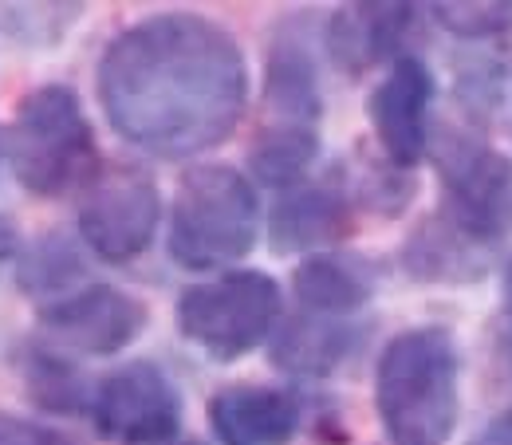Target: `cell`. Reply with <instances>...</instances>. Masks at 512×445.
Instances as JSON below:
<instances>
[{"mask_svg": "<svg viewBox=\"0 0 512 445\" xmlns=\"http://www.w3.org/2000/svg\"><path fill=\"white\" fill-rule=\"evenodd\" d=\"M99 103L130 146L190 158L221 146L245 115V56L217 20L162 12L130 24L99 60Z\"/></svg>", "mask_w": 512, "mask_h": 445, "instance_id": "6da1fadb", "label": "cell"}, {"mask_svg": "<svg viewBox=\"0 0 512 445\" xmlns=\"http://www.w3.org/2000/svg\"><path fill=\"white\" fill-rule=\"evenodd\" d=\"M375 406L390 445H446L457 426V343L446 327H410L386 343Z\"/></svg>", "mask_w": 512, "mask_h": 445, "instance_id": "7a4b0ae2", "label": "cell"}, {"mask_svg": "<svg viewBox=\"0 0 512 445\" xmlns=\"http://www.w3.org/2000/svg\"><path fill=\"white\" fill-rule=\"evenodd\" d=\"M8 166L16 182L36 197H64L95 182L99 146L79 95L64 83H44L24 95L8 127Z\"/></svg>", "mask_w": 512, "mask_h": 445, "instance_id": "3957f363", "label": "cell"}, {"mask_svg": "<svg viewBox=\"0 0 512 445\" xmlns=\"http://www.w3.org/2000/svg\"><path fill=\"white\" fill-rule=\"evenodd\" d=\"M260 205L245 174L233 166H193L178 182L170 213V256L193 268H225L253 253Z\"/></svg>", "mask_w": 512, "mask_h": 445, "instance_id": "277c9868", "label": "cell"}, {"mask_svg": "<svg viewBox=\"0 0 512 445\" xmlns=\"http://www.w3.org/2000/svg\"><path fill=\"white\" fill-rule=\"evenodd\" d=\"M280 319V288L264 272H225L178 300V331L217 363H233L268 339Z\"/></svg>", "mask_w": 512, "mask_h": 445, "instance_id": "5b68a950", "label": "cell"}, {"mask_svg": "<svg viewBox=\"0 0 512 445\" xmlns=\"http://www.w3.org/2000/svg\"><path fill=\"white\" fill-rule=\"evenodd\" d=\"M162 217V197L142 166H103L83 190L79 237L107 264H127L150 249Z\"/></svg>", "mask_w": 512, "mask_h": 445, "instance_id": "8992f818", "label": "cell"}, {"mask_svg": "<svg viewBox=\"0 0 512 445\" xmlns=\"http://www.w3.org/2000/svg\"><path fill=\"white\" fill-rule=\"evenodd\" d=\"M438 174L446 186V213H453L485 245L512 233V162L469 134H442Z\"/></svg>", "mask_w": 512, "mask_h": 445, "instance_id": "52a82bcc", "label": "cell"}, {"mask_svg": "<svg viewBox=\"0 0 512 445\" xmlns=\"http://www.w3.org/2000/svg\"><path fill=\"white\" fill-rule=\"evenodd\" d=\"M95 426L127 445L170 442L182 422V402L174 382L154 363H127L95 386L91 394Z\"/></svg>", "mask_w": 512, "mask_h": 445, "instance_id": "ba28073f", "label": "cell"}, {"mask_svg": "<svg viewBox=\"0 0 512 445\" xmlns=\"http://www.w3.org/2000/svg\"><path fill=\"white\" fill-rule=\"evenodd\" d=\"M44 335H52L64 351L79 355H119L142 335L146 327V304L119 288L91 284L71 296L52 300L40 312Z\"/></svg>", "mask_w": 512, "mask_h": 445, "instance_id": "9c48e42d", "label": "cell"}, {"mask_svg": "<svg viewBox=\"0 0 512 445\" xmlns=\"http://www.w3.org/2000/svg\"><path fill=\"white\" fill-rule=\"evenodd\" d=\"M430 103H434V75L414 56H402L375 87L367 115L390 166L414 170L422 162L430 146Z\"/></svg>", "mask_w": 512, "mask_h": 445, "instance_id": "30bf717a", "label": "cell"}, {"mask_svg": "<svg viewBox=\"0 0 512 445\" xmlns=\"http://www.w3.org/2000/svg\"><path fill=\"white\" fill-rule=\"evenodd\" d=\"M351 221H355V193L343 186V178L308 182L288 190L272 205L268 241L276 253H308L347 237Z\"/></svg>", "mask_w": 512, "mask_h": 445, "instance_id": "8fae6325", "label": "cell"}, {"mask_svg": "<svg viewBox=\"0 0 512 445\" xmlns=\"http://www.w3.org/2000/svg\"><path fill=\"white\" fill-rule=\"evenodd\" d=\"M209 426L221 445H288L300 426V402L276 386L237 382L209 398Z\"/></svg>", "mask_w": 512, "mask_h": 445, "instance_id": "7c38bea8", "label": "cell"}, {"mask_svg": "<svg viewBox=\"0 0 512 445\" xmlns=\"http://www.w3.org/2000/svg\"><path fill=\"white\" fill-rule=\"evenodd\" d=\"M402 268L414 280L430 284H465L489 272V245L473 237L453 213L426 217L402 245Z\"/></svg>", "mask_w": 512, "mask_h": 445, "instance_id": "4fadbf2b", "label": "cell"}, {"mask_svg": "<svg viewBox=\"0 0 512 445\" xmlns=\"http://www.w3.org/2000/svg\"><path fill=\"white\" fill-rule=\"evenodd\" d=\"M414 4H343L327 24L331 60L347 75H363L402 48Z\"/></svg>", "mask_w": 512, "mask_h": 445, "instance_id": "5bb4252c", "label": "cell"}, {"mask_svg": "<svg viewBox=\"0 0 512 445\" xmlns=\"http://www.w3.org/2000/svg\"><path fill=\"white\" fill-rule=\"evenodd\" d=\"M264 127H304L316 130L323 115L320 75L316 60L296 36H280L268 52V71H264Z\"/></svg>", "mask_w": 512, "mask_h": 445, "instance_id": "9a60e30c", "label": "cell"}, {"mask_svg": "<svg viewBox=\"0 0 512 445\" xmlns=\"http://www.w3.org/2000/svg\"><path fill=\"white\" fill-rule=\"evenodd\" d=\"M292 288L308 316L343 319L375 296V272L359 256L316 253L296 264Z\"/></svg>", "mask_w": 512, "mask_h": 445, "instance_id": "2e32d148", "label": "cell"}, {"mask_svg": "<svg viewBox=\"0 0 512 445\" xmlns=\"http://www.w3.org/2000/svg\"><path fill=\"white\" fill-rule=\"evenodd\" d=\"M355 347V331L351 323L327 316H300L284 323V331L272 343V363L288 375L300 379H320L331 375Z\"/></svg>", "mask_w": 512, "mask_h": 445, "instance_id": "e0dca14e", "label": "cell"}, {"mask_svg": "<svg viewBox=\"0 0 512 445\" xmlns=\"http://www.w3.org/2000/svg\"><path fill=\"white\" fill-rule=\"evenodd\" d=\"M316 154H320V130L260 127L253 150H249V166H253V174L264 186L288 190L308 174Z\"/></svg>", "mask_w": 512, "mask_h": 445, "instance_id": "ac0fdd59", "label": "cell"}, {"mask_svg": "<svg viewBox=\"0 0 512 445\" xmlns=\"http://www.w3.org/2000/svg\"><path fill=\"white\" fill-rule=\"evenodd\" d=\"M24 382L44 410H60V414H75L91 406V394H95L83 386V375L52 347H32L24 355Z\"/></svg>", "mask_w": 512, "mask_h": 445, "instance_id": "d6986e66", "label": "cell"}, {"mask_svg": "<svg viewBox=\"0 0 512 445\" xmlns=\"http://www.w3.org/2000/svg\"><path fill=\"white\" fill-rule=\"evenodd\" d=\"M434 20L461 40H489L512 32V0H473V4H434Z\"/></svg>", "mask_w": 512, "mask_h": 445, "instance_id": "ffe728a7", "label": "cell"}, {"mask_svg": "<svg viewBox=\"0 0 512 445\" xmlns=\"http://www.w3.org/2000/svg\"><path fill=\"white\" fill-rule=\"evenodd\" d=\"M75 276H79V256L60 237L36 245V253L24 260V288L32 292H60Z\"/></svg>", "mask_w": 512, "mask_h": 445, "instance_id": "44dd1931", "label": "cell"}, {"mask_svg": "<svg viewBox=\"0 0 512 445\" xmlns=\"http://www.w3.org/2000/svg\"><path fill=\"white\" fill-rule=\"evenodd\" d=\"M4 28L20 40L60 36L71 20H79V4H4Z\"/></svg>", "mask_w": 512, "mask_h": 445, "instance_id": "7402d4cb", "label": "cell"}, {"mask_svg": "<svg viewBox=\"0 0 512 445\" xmlns=\"http://www.w3.org/2000/svg\"><path fill=\"white\" fill-rule=\"evenodd\" d=\"M0 445H71V442H67L64 434L48 430V426H36V422L0 414Z\"/></svg>", "mask_w": 512, "mask_h": 445, "instance_id": "603a6c76", "label": "cell"}, {"mask_svg": "<svg viewBox=\"0 0 512 445\" xmlns=\"http://www.w3.org/2000/svg\"><path fill=\"white\" fill-rule=\"evenodd\" d=\"M469 445H512V414H501V418H493L477 438Z\"/></svg>", "mask_w": 512, "mask_h": 445, "instance_id": "cb8c5ba5", "label": "cell"}, {"mask_svg": "<svg viewBox=\"0 0 512 445\" xmlns=\"http://www.w3.org/2000/svg\"><path fill=\"white\" fill-rule=\"evenodd\" d=\"M505 319H512V264L505 272Z\"/></svg>", "mask_w": 512, "mask_h": 445, "instance_id": "d4e9b609", "label": "cell"}, {"mask_svg": "<svg viewBox=\"0 0 512 445\" xmlns=\"http://www.w3.org/2000/svg\"><path fill=\"white\" fill-rule=\"evenodd\" d=\"M154 445H201V442H174V438H170V442H154Z\"/></svg>", "mask_w": 512, "mask_h": 445, "instance_id": "484cf974", "label": "cell"}]
</instances>
